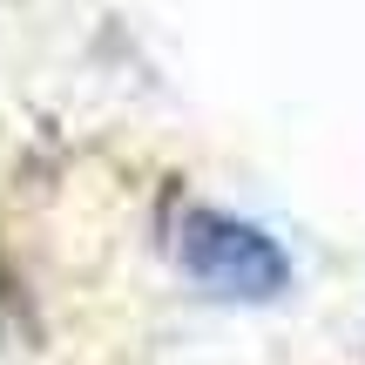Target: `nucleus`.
Listing matches in <instances>:
<instances>
[{
	"label": "nucleus",
	"instance_id": "1",
	"mask_svg": "<svg viewBox=\"0 0 365 365\" xmlns=\"http://www.w3.org/2000/svg\"><path fill=\"white\" fill-rule=\"evenodd\" d=\"M176 264L217 298H244L264 304L291 284V257L244 217H223V210H182L176 217Z\"/></svg>",
	"mask_w": 365,
	"mask_h": 365
}]
</instances>
